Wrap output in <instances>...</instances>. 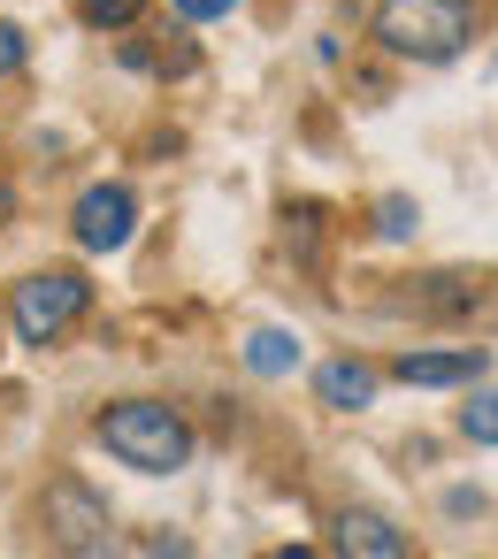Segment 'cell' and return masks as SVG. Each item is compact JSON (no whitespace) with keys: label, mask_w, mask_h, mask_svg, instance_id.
Listing matches in <instances>:
<instances>
[{"label":"cell","mask_w":498,"mask_h":559,"mask_svg":"<svg viewBox=\"0 0 498 559\" xmlns=\"http://www.w3.org/2000/svg\"><path fill=\"white\" fill-rule=\"evenodd\" d=\"M376 39L406 62H452L475 39V0H383Z\"/></svg>","instance_id":"obj_1"},{"label":"cell","mask_w":498,"mask_h":559,"mask_svg":"<svg viewBox=\"0 0 498 559\" xmlns=\"http://www.w3.org/2000/svg\"><path fill=\"white\" fill-rule=\"evenodd\" d=\"M100 444H108L123 467H139V475H177V467L192 460V429H185L169 406H154V399L108 406V414H100Z\"/></svg>","instance_id":"obj_2"},{"label":"cell","mask_w":498,"mask_h":559,"mask_svg":"<svg viewBox=\"0 0 498 559\" xmlns=\"http://www.w3.org/2000/svg\"><path fill=\"white\" fill-rule=\"evenodd\" d=\"M85 307H93V284H85L78 269L24 276V284H16V337H24V345H55Z\"/></svg>","instance_id":"obj_3"},{"label":"cell","mask_w":498,"mask_h":559,"mask_svg":"<svg viewBox=\"0 0 498 559\" xmlns=\"http://www.w3.org/2000/svg\"><path fill=\"white\" fill-rule=\"evenodd\" d=\"M131 230H139V200H131L123 185H93V192L78 200V246H85V253H123Z\"/></svg>","instance_id":"obj_4"},{"label":"cell","mask_w":498,"mask_h":559,"mask_svg":"<svg viewBox=\"0 0 498 559\" xmlns=\"http://www.w3.org/2000/svg\"><path fill=\"white\" fill-rule=\"evenodd\" d=\"M47 528L62 551H108V506L85 483H55L47 490Z\"/></svg>","instance_id":"obj_5"},{"label":"cell","mask_w":498,"mask_h":559,"mask_svg":"<svg viewBox=\"0 0 498 559\" xmlns=\"http://www.w3.org/2000/svg\"><path fill=\"white\" fill-rule=\"evenodd\" d=\"M467 376H483V353H406L399 360V383H422V391H444Z\"/></svg>","instance_id":"obj_6"},{"label":"cell","mask_w":498,"mask_h":559,"mask_svg":"<svg viewBox=\"0 0 498 559\" xmlns=\"http://www.w3.org/2000/svg\"><path fill=\"white\" fill-rule=\"evenodd\" d=\"M315 391H322V406H337V414H360V406L376 399V368H360V360H330V368L315 376Z\"/></svg>","instance_id":"obj_7"},{"label":"cell","mask_w":498,"mask_h":559,"mask_svg":"<svg viewBox=\"0 0 498 559\" xmlns=\"http://www.w3.org/2000/svg\"><path fill=\"white\" fill-rule=\"evenodd\" d=\"M299 360H307V345H299L292 330H253V337H246V368L269 376V383H284Z\"/></svg>","instance_id":"obj_8"},{"label":"cell","mask_w":498,"mask_h":559,"mask_svg":"<svg viewBox=\"0 0 498 559\" xmlns=\"http://www.w3.org/2000/svg\"><path fill=\"white\" fill-rule=\"evenodd\" d=\"M337 544H345V551H368V559H406V536H399L383 513H345V521H337Z\"/></svg>","instance_id":"obj_9"},{"label":"cell","mask_w":498,"mask_h":559,"mask_svg":"<svg viewBox=\"0 0 498 559\" xmlns=\"http://www.w3.org/2000/svg\"><path fill=\"white\" fill-rule=\"evenodd\" d=\"M78 16H85L93 32H123V24L146 16V0H78Z\"/></svg>","instance_id":"obj_10"},{"label":"cell","mask_w":498,"mask_h":559,"mask_svg":"<svg viewBox=\"0 0 498 559\" xmlns=\"http://www.w3.org/2000/svg\"><path fill=\"white\" fill-rule=\"evenodd\" d=\"M460 429H467L475 444H498V391H483V399L460 414Z\"/></svg>","instance_id":"obj_11"},{"label":"cell","mask_w":498,"mask_h":559,"mask_svg":"<svg viewBox=\"0 0 498 559\" xmlns=\"http://www.w3.org/2000/svg\"><path fill=\"white\" fill-rule=\"evenodd\" d=\"M24 62H32V39H24L16 24H0V78H16Z\"/></svg>","instance_id":"obj_12"},{"label":"cell","mask_w":498,"mask_h":559,"mask_svg":"<svg viewBox=\"0 0 498 559\" xmlns=\"http://www.w3.org/2000/svg\"><path fill=\"white\" fill-rule=\"evenodd\" d=\"M422 215H414V200H383V238H406Z\"/></svg>","instance_id":"obj_13"},{"label":"cell","mask_w":498,"mask_h":559,"mask_svg":"<svg viewBox=\"0 0 498 559\" xmlns=\"http://www.w3.org/2000/svg\"><path fill=\"white\" fill-rule=\"evenodd\" d=\"M177 9H185V24H215V16L238 9V0H177Z\"/></svg>","instance_id":"obj_14"},{"label":"cell","mask_w":498,"mask_h":559,"mask_svg":"<svg viewBox=\"0 0 498 559\" xmlns=\"http://www.w3.org/2000/svg\"><path fill=\"white\" fill-rule=\"evenodd\" d=\"M9 215H16V192H9V185H0V223H9Z\"/></svg>","instance_id":"obj_15"}]
</instances>
